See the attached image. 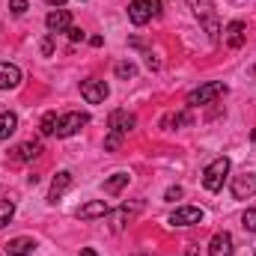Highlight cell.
<instances>
[{"label":"cell","mask_w":256,"mask_h":256,"mask_svg":"<svg viewBox=\"0 0 256 256\" xmlns=\"http://www.w3.org/2000/svg\"><path fill=\"white\" fill-rule=\"evenodd\" d=\"M188 6H191L194 15L200 18V24L206 27L208 39L218 42L220 39V27H218V18H214V0H188Z\"/></svg>","instance_id":"obj_1"},{"label":"cell","mask_w":256,"mask_h":256,"mask_svg":"<svg viewBox=\"0 0 256 256\" xmlns=\"http://www.w3.org/2000/svg\"><path fill=\"white\" fill-rule=\"evenodd\" d=\"M226 176H230V158H226V155H220V158H214V161L202 170V185H206V191L218 194L220 188H224Z\"/></svg>","instance_id":"obj_2"},{"label":"cell","mask_w":256,"mask_h":256,"mask_svg":"<svg viewBox=\"0 0 256 256\" xmlns=\"http://www.w3.org/2000/svg\"><path fill=\"white\" fill-rule=\"evenodd\" d=\"M226 92V84L220 80H212V84H202L196 86L194 92H188V108H202V104H212L214 98H220Z\"/></svg>","instance_id":"obj_3"},{"label":"cell","mask_w":256,"mask_h":256,"mask_svg":"<svg viewBox=\"0 0 256 256\" xmlns=\"http://www.w3.org/2000/svg\"><path fill=\"white\" fill-rule=\"evenodd\" d=\"M84 126H90V116L86 114H80V110H72V114H63L60 120H57V137H72V134H78Z\"/></svg>","instance_id":"obj_4"},{"label":"cell","mask_w":256,"mask_h":256,"mask_svg":"<svg viewBox=\"0 0 256 256\" xmlns=\"http://www.w3.org/2000/svg\"><path fill=\"white\" fill-rule=\"evenodd\" d=\"M108 84L104 80H98V78H86V80H80V96H84V102L86 104H102L104 98H108Z\"/></svg>","instance_id":"obj_5"},{"label":"cell","mask_w":256,"mask_h":256,"mask_svg":"<svg viewBox=\"0 0 256 256\" xmlns=\"http://www.w3.org/2000/svg\"><path fill=\"white\" fill-rule=\"evenodd\" d=\"M206 212L196 208V206H179L173 214H170V226H194V224H202Z\"/></svg>","instance_id":"obj_6"},{"label":"cell","mask_w":256,"mask_h":256,"mask_svg":"<svg viewBox=\"0 0 256 256\" xmlns=\"http://www.w3.org/2000/svg\"><path fill=\"white\" fill-rule=\"evenodd\" d=\"M134 126H137V116L134 114H128V110H114L110 116H108V128L114 131V134H131L134 131Z\"/></svg>","instance_id":"obj_7"},{"label":"cell","mask_w":256,"mask_h":256,"mask_svg":"<svg viewBox=\"0 0 256 256\" xmlns=\"http://www.w3.org/2000/svg\"><path fill=\"white\" fill-rule=\"evenodd\" d=\"M39 155H42V143H39V140H24V143H18V146L9 152V158L18 161V164L33 161V158H39Z\"/></svg>","instance_id":"obj_8"},{"label":"cell","mask_w":256,"mask_h":256,"mask_svg":"<svg viewBox=\"0 0 256 256\" xmlns=\"http://www.w3.org/2000/svg\"><path fill=\"white\" fill-rule=\"evenodd\" d=\"M256 194V173H242L232 179V196L236 200H250Z\"/></svg>","instance_id":"obj_9"},{"label":"cell","mask_w":256,"mask_h":256,"mask_svg":"<svg viewBox=\"0 0 256 256\" xmlns=\"http://www.w3.org/2000/svg\"><path fill=\"white\" fill-rule=\"evenodd\" d=\"M45 27L51 30V33H66L68 27H72V15H68V9H51L48 15H45Z\"/></svg>","instance_id":"obj_10"},{"label":"cell","mask_w":256,"mask_h":256,"mask_svg":"<svg viewBox=\"0 0 256 256\" xmlns=\"http://www.w3.org/2000/svg\"><path fill=\"white\" fill-rule=\"evenodd\" d=\"M208 256H236V250H232V236H230L226 230L212 236V242H208Z\"/></svg>","instance_id":"obj_11"},{"label":"cell","mask_w":256,"mask_h":256,"mask_svg":"<svg viewBox=\"0 0 256 256\" xmlns=\"http://www.w3.org/2000/svg\"><path fill=\"white\" fill-rule=\"evenodd\" d=\"M104 214H110V206H108L104 200H90V202H84V206L78 208V218H80V220H98V218H104Z\"/></svg>","instance_id":"obj_12"},{"label":"cell","mask_w":256,"mask_h":256,"mask_svg":"<svg viewBox=\"0 0 256 256\" xmlns=\"http://www.w3.org/2000/svg\"><path fill=\"white\" fill-rule=\"evenodd\" d=\"M18 84H21V68L15 63L0 60V90H15Z\"/></svg>","instance_id":"obj_13"},{"label":"cell","mask_w":256,"mask_h":256,"mask_svg":"<svg viewBox=\"0 0 256 256\" xmlns=\"http://www.w3.org/2000/svg\"><path fill=\"white\" fill-rule=\"evenodd\" d=\"M224 33H226V45H230V48H242V45L248 42V27H244V21H230Z\"/></svg>","instance_id":"obj_14"},{"label":"cell","mask_w":256,"mask_h":256,"mask_svg":"<svg viewBox=\"0 0 256 256\" xmlns=\"http://www.w3.org/2000/svg\"><path fill=\"white\" fill-rule=\"evenodd\" d=\"M36 250V242L27 238V236H18L12 242H6V256H30Z\"/></svg>","instance_id":"obj_15"},{"label":"cell","mask_w":256,"mask_h":256,"mask_svg":"<svg viewBox=\"0 0 256 256\" xmlns=\"http://www.w3.org/2000/svg\"><path fill=\"white\" fill-rule=\"evenodd\" d=\"M128 18H131L134 27H143V24L152 21V12H149V6H146L143 0H131V6H128Z\"/></svg>","instance_id":"obj_16"},{"label":"cell","mask_w":256,"mask_h":256,"mask_svg":"<svg viewBox=\"0 0 256 256\" xmlns=\"http://www.w3.org/2000/svg\"><path fill=\"white\" fill-rule=\"evenodd\" d=\"M68 188H72V173H68V170H60V173L54 176V182H51L48 200H51V202H57V200H60L66 191H68Z\"/></svg>","instance_id":"obj_17"},{"label":"cell","mask_w":256,"mask_h":256,"mask_svg":"<svg viewBox=\"0 0 256 256\" xmlns=\"http://www.w3.org/2000/svg\"><path fill=\"white\" fill-rule=\"evenodd\" d=\"M131 182V176L128 173H114L110 179H104V194H110V196H116V194L126 191V185Z\"/></svg>","instance_id":"obj_18"},{"label":"cell","mask_w":256,"mask_h":256,"mask_svg":"<svg viewBox=\"0 0 256 256\" xmlns=\"http://www.w3.org/2000/svg\"><path fill=\"white\" fill-rule=\"evenodd\" d=\"M15 131H18V116L12 110H3L0 114V140H9Z\"/></svg>","instance_id":"obj_19"},{"label":"cell","mask_w":256,"mask_h":256,"mask_svg":"<svg viewBox=\"0 0 256 256\" xmlns=\"http://www.w3.org/2000/svg\"><path fill=\"white\" fill-rule=\"evenodd\" d=\"M114 74H116L120 80H131V78L137 74V66L131 63V60H122V63L114 66Z\"/></svg>","instance_id":"obj_20"},{"label":"cell","mask_w":256,"mask_h":256,"mask_svg":"<svg viewBox=\"0 0 256 256\" xmlns=\"http://www.w3.org/2000/svg\"><path fill=\"white\" fill-rule=\"evenodd\" d=\"M194 122V116L191 114H170V116H164V122H161V126L164 128H179V126H191Z\"/></svg>","instance_id":"obj_21"},{"label":"cell","mask_w":256,"mask_h":256,"mask_svg":"<svg viewBox=\"0 0 256 256\" xmlns=\"http://www.w3.org/2000/svg\"><path fill=\"white\" fill-rule=\"evenodd\" d=\"M15 218V202L12 200H0V230Z\"/></svg>","instance_id":"obj_22"},{"label":"cell","mask_w":256,"mask_h":256,"mask_svg":"<svg viewBox=\"0 0 256 256\" xmlns=\"http://www.w3.org/2000/svg\"><path fill=\"white\" fill-rule=\"evenodd\" d=\"M57 120H60V116H57V114H45V116H42V134H45V137H51V134H54V131H57Z\"/></svg>","instance_id":"obj_23"},{"label":"cell","mask_w":256,"mask_h":256,"mask_svg":"<svg viewBox=\"0 0 256 256\" xmlns=\"http://www.w3.org/2000/svg\"><path fill=\"white\" fill-rule=\"evenodd\" d=\"M242 224H244L248 232H256V208H248V212L242 214Z\"/></svg>","instance_id":"obj_24"},{"label":"cell","mask_w":256,"mask_h":256,"mask_svg":"<svg viewBox=\"0 0 256 256\" xmlns=\"http://www.w3.org/2000/svg\"><path fill=\"white\" fill-rule=\"evenodd\" d=\"M120 146H122V134H114V131H110V134L104 137V149L114 152V149H120Z\"/></svg>","instance_id":"obj_25"},{"label":"cell","mask_w":256,"mask_h":256,"mask_svg":"<svg viewBox=\"0 0 256 256\" xmlns=\"http://www.w3.org/2000/svg\"><path fill=\"white\" fill-rule=\"evenodd\" d=\"M9 9H12V15H24L30 9V3L27 0H9Z\"/></svg>","instance_id":"obj_26"},{"label":"cell","mask_w":256,"mask_h":256,"mask_svg":"<svg viewBox=\"0 0 256 256\" xmlns=\"http://www.w3.org/2000/svg\"><path fill=\"white\" fill-rule=\"evenodd\" d=\"M66 36H68L72 42H84V39H86V33H84L80 27H68V30H66Z\"/></svg>","instance_id":"obj_27"},{"label":"cell","mask_w":256,"mask_h":256,"mask_svg":"<svg viewBox=\"0 0 256 256\" xmlns=\"http://www.w3.org/2000/svg\"><path fill=\"white\" fill-rule=\"evenodd\" d=\"M146 6H149V12H152V18H158L161 15V0H143Z\"/></svg>","instance_id":"obj_28"},{"label":"cell","mask_w":256,"mask_h":256,"mask_svg":"<svg viewBox=\"0 0 256 256\" xmlns=\"http://www.w3.org/2000/svg\"><path fill=\"white\" fill-rule=\"evenodd\" d=\"M179 196H182V188H179V185H176V188H167V194H164L167 202H173V200H179Z\"/></svg>","instance_id":"obj_29"},{"label":"cell","mask_w":256,"mask_h":256,"mask_svg":"<svg viewBox=\"0 0 256 256\" xmlns=\"http://www.w3.org/2000/svg\"><path fill=\"white\" fill-rule=\"evenodd\" d=\"M51 51H54V45H51V39H45V42H42V54L51 57Z\"/></svg>","instance_id":"obj_30"},{"label":"cell","mask_w":256,"mask_h":256,"mask_svg":"<svg viewBox=\"0 0 256 256\" xmlns=\"http://www.w3.org/2000/svg\"><path fill=\"white\" fill-rule=\"evenodd\" d=\"M90 45H92V48H102V45H104V39H102V36H92V39H90Z\"/></svg>","instance_id":"obj_31"},{"label":"cell","mask_w":256,"mask_h":256,"mask_svg":"<svg viewBox=\"0 0 256 256\" xmlns=\"http://www.w3.org/2000/svg\"><path fill=\"white\" fill-rule=\"evenodd\" d=\"M80 256H98V254H96L92 248H84V250H80Z\"/></svg>","instance_id":"obj_32"},{"label":"cell","mask_w":256,"mask_h":256,"mask_svg":"<svg viewBox=\"0 0 256 256\" xmlns=\"http://www.w3.org/2000/svg\"><path fill=\"white\" fill-rule=\"evenodd\" d=\"M48 3H51V6H63L66 0H48Z\"/></svg>","instance_id":"obj_33"},{"label":"cell","mask_w":256,"mask_h":256,"mask_svg":"<svg viewBox=\"0 0 256 256\" xmlns=\"http://www.w3.org/2000/svg\"><path fill=\"white\" fill-rule=\"evenodd\" d=\"M185 256H196V250H194V248H188V250H185Z\"/></svg>","instance_id":"obj_34"}]
</instances>
